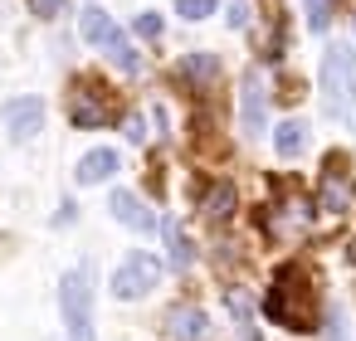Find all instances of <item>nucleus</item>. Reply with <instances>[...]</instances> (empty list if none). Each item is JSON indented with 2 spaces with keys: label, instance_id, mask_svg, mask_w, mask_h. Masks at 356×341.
Wrapping results in <instances>:
<instances>
[{
  "label": "nucleus",
  "instance_id": "f257e3e1",
  "mask_svg": "<svg viewBox=\"0 0 356 341\" xmlns=\"http://www.w3.org/2000/svg\"><path fill=\"white\" fill-rule=\"evenodd\" d=\"M264 312L273 317V326L283 331H312V317H317V292L307 283V268L302 263H283L273 273V288H268V302Z\"/></svg>",
  "mask_w": 356,
  "mask_h": 341
},
{
  "label": "nucleus",
  "instance_id": "f03ea898",
  "mask_svg": "<svg viewBox=\"0 0 356 341\" xmlns=\"http://www.w3.org/2000/svg\"><path fill=\"white\" fill-rule=\"evenodd\" d=\"M317 83H322V113L337 122H356V54L346 44H327Z\"/></svg>",
  "mask_w": 356,
  "mask_h": 341
},
{
  "label": "nucleus",
  "instance_id": "7ed1b4c3",
  "mask_svg": "<svg viewBox=\"0 0 356 341\" xmlns=\"http://www.w3.org/2000/svg\"><path fill=\"white\" fill-rule=\"evenodd\" d=\"M59 307H64L69 341H93V263H88V258L64 273V283H59Z\"/></svg>",
  "mask_w": 356,
  "mask_h": 341
},
{
  "label": "nucleus",
  "instance_id": "20e7f679",
  "mask_svg": "<svg viewBox=\"0 0 356 341\" xmlns=\"http://www.w3.org/2000/svg\"><path fill=\"white\" fill-rule=\"evenodd\" d=\"M156 283H161V258L147 253V249H132V253L118 258V268H113V297H122V302L147 297Z\"/></svg>",
  "mask_w": 356,
  "mask_h": 341
},
{
  "label": "nucleus",
  "instance_id": "39448f33",
  "mask_svg": "<svg viewBox=\"0 0 356 341\" xmlns=\"http://www.w3.org/2000/svg\"><path fill=\"white\" fill-rule=\"evenodd\" d=\"M118 117V98L98 83V78H83L79 88H74V103H69V122L79 127V132H93V127H108Z\"/></svg>",
  "mask_w": 356,
  "mask_h": 341
},
{
  "label": "nucleus",
  "instance_id": "423d86ee",
  "mask_svg": "<svg viewBox=\"0 0 356 341\" xmlns=\"http://www.w3.org/2000/svg\"><path fill=\"white\" fill-rule=\"evenodd\" d=\"M264 108H268L264 74H259V69H249V74H244V83H239V127H244V137H264V127H268Z\"/></svg>",
  "mask_w": 356,
  "mask_h": 341
},
{
  "label": "nucleus",
  "instance_id": "0eeeda50",
  "mask_svg": "<svg viewBox=\"0 0 356 341\" xmlns=\"http://www.w3.org/2000/svg\"><path fill=\"white\" fill-rule=\"evenodd\" d=\"M0 122L10 127L15 142H30V137H40V127H44V103H40V98H10L6 108H0Z\"/></svg>",
  "mask_w": 356,
  "mask_h": 341
},
{
  "label": "nucleus",
  "instance_id": "6e6552de",
  "mask_svg": "<svg viewBox=\"0 0 356 341\" xmlns=\"http://www.w3.org/2000/svg\"><path fill=\"white\" fill-rule=\"evenodd\" d=\"M166 336L171 341H205L210 336V317L200 307H191V302H176L166 312Z\"/></svg>",
  "mask_w": 356,
  "mask_h": 341
},
{
  "label": "nucleus",
  "instance_id": "1a4fd4ad",
  "mask_svg": "<svg viewBox=\"0 0 356 341\" xmlns=\"http://www.w3.org/2000/svg\"><path fill=\"white\" fill-rule=\"evenodd\" d=\"M108 210H113V219H118V224H127V229H137V234H152V229L161 224V219H156V215H152L132 190H113Z\"/></svg>",
  "mask_w": 356,
  "mask_h": 341
},
{
  "label": "nucleus",
  "instance_id": "9d476101",
  "mask_svg": "<svg viewBox=\"0 0 356 341\" xmlns=\"http://www.w3.org/2000/svg\"><path fill=\"white\" fill-rule=\"evenodd\" d=\"M317 210H327V215H341V210H351V181L332 166V171H322V181H317V200H312Z\"/></svg>",
  "mask_w": 356,
  "mask_h": 341
},
{
  "label": "nucleus",
  "instance_id": "9b49d317",
  "mask_svg": "<svg viewBox=\"0 0 356 341\" xmlns=\"http://www.w3.org/2000/svg\"><path fill=\"white\" fill-rule=\"evenodd\" d=\"M79 35H83L88 44L108 49V44L118 40V25H113V15H108L103 6H83V10H79Z\"/></svg>",
  "mask_w": 356,
  "mask_h": 341
},
{
  "label": "nucleus",
  "instance_id": "f8f14e48",
  "mask_svg": "<svg viewBox=\"0 0 356 341\" xmlns=\"http://www.w3.org/2000/svg\"><path fill=\"white\" fill-rule=\"evenodd\" d=\"M113 171H118V151L113 147H93L88 156H79V171L74 176H79V185H103Z\"/></svg>",
  "mask_w": 356,
  "mask_h": 341
},
{
  "label": "nucleus",
  "instance_id": "ddd939ff",
  "mask_svg": "<svg viewBox=\"0 0 356 341\" xmlns=\"http://www.w3.org/2000/svg\"><path fill=\"white\" fill-rule=\"evenodd\" d=\"M302 147H307V127H302V122H278V127H273V151H278L283 161H293Z\"/></svg>",
  "mask_w": 356,
  "mask_h": 341
},
{
  "label": "nucleus",
  "instance_id": "4468645a",
  "mask_svg": "<svg viewBox=\"0 0 356 341\" xmlns=\"http://www.w3.org/2000/svg\"><path fill=\"white\" fill-rule=\"evenodd\" d=\"M161 234H166V244H171V268H191V244H186V234H181V224L176 219H161Z\"/></svg>",
  "mask_w": 356,
  "mask_h": 341
},
{
  "label": "nucleus",
  "instance_id": "2eb2a0df",
  "mask_svg": "<svg viewBox=\"0 0 356 341\" xmlns=\"http://www.w3.org/2000/svg\"><path fill=\"white\" fill-rule=\"evenodd\" d=\"M205 215H210V219L234 215V185H225V181H220V185H210V190H205Z\"/></svg>",
  "mask_w": 356,
  "mask_h": 341
},
{
  "label": "nucleus",
  "instance_id": "dca6fc26",
  "mask_svg": "<svg viewBox=\"0 0 356 341\" xmlns=\"http://www.w3.org/2000/svg\"><path fill=\"white\" fill-rule=\"evenodd\" d=\"M215 54H186V64H181V78H191V83H210L215 78Z\"/></svg>",
  "mask_w": 356,
  "mask_h": 341
},
{
  "label": "nucleus",
  "instance_id": "f3484780",
  "mask_svg": "<svg viewBox=\"0 0 356 341\" xmlns=\"http://www.w3.org/2000/svg\"><path fill=\"white\" fill-rule=\"evenodd\" d=\"M108 59H113L122 74H137V69H142V59H137V49L127 44V35H122V30H118V40L108 44Z\"/></svg>",
  "mask_w": 356,
  "mask_h": 341
},
{
  "label": "nucleus",
  "instance_id": "a211bd4d",
  "mask_svg": "<svg viewBox=\"0 0 356 341\" xmlns=\"http://www.w3.org/2000/svg\"><path fill=\"white\" fill-rule=\"evenodd\" d=\"M210 10H215V0H176V15H181V20H191V25H195V20H205Z\"/></svg>",
  "mask_w": 356,
  "mask_h": 341
},
{
  "label": "nucleus",
  "instance_id": "6ab92c4d",
  "mask_svg": "<svg viewBox=\"0 0 356 341\" xmlns=\"http://www.w3.org/2000/svg\"><path fill=\"white\" fill-rule=\"evenodd\" d=\"M161 30H166V20H161L156 10H147V15H137V35H142V40H161Z\"/></svg>",
  "mask_w": 356,
  "mask_h": 341
},
{
  "label": "nucleus",
  "instance_id": "aec40b11",
  "mask_svg": "<svg viewBox=\"0 0 356 341\" xmlns=\"http://www.w3.org/2000/svg\"><path fill=\"white\" fill-rule=\"evenodd\" d=\"M122 132H127V142H132V147H142V142H147V122H142L137 113H132V117H122Z\"/></svg>",
  "mask_w": 356,
  "mask_h": 341
},
{
  "label": "nucleus",
  "instance_id": "412c9836",
  "mask_svg": "<svg viewBox=\"0 0 356 341\" xmlns=\"http://www.w3.org/2000/svg\"><path fill=\"white\" fill-rule=\"evenodd\" d=\"M327 20H332L327 15V0H307V25L312 30H327Z\"/></svg>",
  "mask_w": 356,
  "mask_h": 341
},
{
  "label": "nucleus",
  "instance_id": "4be33fe9",
  "mask_svg": "<svg viewBox=\"0 0 356 341\" xmlns=\"http://www.w3.org/2000/svg\"><path fill=\"white\" fill-rule=\"evenodd\" d=\"M30 6H35V15H40V20H54V15L64 10V0H30Z\"/></svg>",
  "mask_w": 356,
  "mask_h": 341
},
{
  "label": "nucleus",
  "instance_id": "5701e85b",
  "mask_svg": "<svg viewBox=\"0 0 356 341\" xmlns=\"http://www.w3.org/2000/svg\"><path fill=\"white\" fill-rule=\"evenodd\" d=\"M327 341H346V317H341V312H332V322H327Z\"/></svg>",
  "mask_w": 356,
  "mask_h": 341
},
{
  "label": "nucleus",
  "instance_id": "b1692460",
  "mask_svg": "<svg viewBox=\"0 0 356 341\" xmlns=\"http://www.w3.org/2000/svg\"><path fill=\"white\" fill-rule=\"evenodd\" d=\"M229 25H249V0H229Z\"/></svg>",
  "mask_w": 356,
  "mask_h": 341
}]
</instances>
